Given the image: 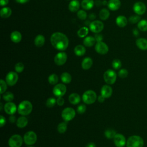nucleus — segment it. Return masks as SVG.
<instances>
[{
    "mask_svg": "<svg viewBox=\"0 0 147 147\" xmlns=\"http://www.w3.org/2000/svg\"><path fill=\"white\" fill-rule=\"evenodd\" d=\"M115 23L120 28H124L127 24V19L124 16H119L116 18Z\"/></svg>",
    "mask_w": 147,
    "mask_h": 147,
    "instance_id": "aec40b11",
    "label": "nucleus"
},
{
    "mask_svg": "<svg viewBox=\"0 0 147 147\" xmlns=\"http://www.w3.org/2000/svg\"><path fill=\"white\" fill-rule=\"evenodd\" d=\"M86 147H96V145L94 142H90L86 145Z\"/></svg>",
    "mask_w": 147,
    "mask_h": 147,
    "instance_id": "13d9d810",
    "label": "nucleus"
},
{
    "mask_svg": "<svg viewBox=\"0 0 147 147\" xmlns=\"http://www.w3.org/2000/svg\"><path fill=\"white\" fill-rule=\"evenodd\" d=\"M120 0H109L107 3L108 8L112 11H116L121 7Z\"/></svg>",
    "mask_w": 147,
    "mask_h": 147,
    "instance_id": "f3484780",
    "label": "nucleus"
},
{
    "mask_svg": "<svg viewBox=\"0 0 147 147\" xmlns=\"http://www.w3.org/2000/svg\"><path fill=\"white\" fill-rule=\"evenodd\" d=\"M137 28L142 32L147 31V20H141L137 23Z\"/></svg>",
    "mask_w": 147,
    "mask_h": 147,
    "instance_id": "72a5a7b5",
    "label": "nucleus"
},
{
    "mask_svg": "<svg viewBox=\"0 0 147 147\" xmlns=\"http://www.w3.org/2000/svg\"><path fill=\"white\" fill-rule=\"evenodd\" d=\"M2 98L3 100L6 102H11L14 99V95L12 92L8 91L3 93L2 95Z\"/></svg>",
    "mask_w": 147,
    "mask_h": 147,
    "instance_id": "c9c22d12",
    "label": "nucleus"
},
{
    "mask_svg": "<svg viewBox=\"0 0 147 147\" xmlns=\"http://www.w3.org/2000/svg\"><path fill=\"white\" fill-rule=\"evenodd\" d=\"M105 98L103 95H99L98 97V100L100 103H103L105 101Z\"/></svg>",
    "mask_w": 147,
    "mask_h": 147,
    "instance_id": "864d4df0",
    "label": "nucleus"
},
{
    "mask_svg": "<svg viewBox=\"0 0 147 147\" xmlns=\"http://www.w3.org/2000/svg\"><path fill=\"white\" fill-rule=\"evenodd\" d=\"M16 105L11 102H7L4 106V110L6 114L9 115H13L17 111Z\"/></svg>",
    "mask_w": 147,
    "mask_h": 147,
    "instance_id": "dca6fc26",
    "label": "nucleus"
},
{
    "mask_svg": "<svg viewBox=\"0 0 147 147\" xmlns=\"http://www.w3.org/2000/svg\"><path fill=\"white\" fill-rule=\"evenodd\" d=\"M60 79H61V80L62 81L63 83H65V84H68V83H69L71 82L72 77H71V75L69 73L64 72L61 74V75L60 76Z\"/></svg>",
    "mask_w": 147,
    "mask_h": 147,
    "instance_id": "2f4dec72",
    "label": "nucleus"
},
{
    "mask_svg": "<svg viewBox=\"0 0 147 147\" xmlns=\"http://www.w3.org/2000/svg\"><path fill=\"white\" fill-rule=\"evenodd\" d=\"M69 102L72 105H77L80 102V96L77 93H72L68 97Z\"/></svg>",
    "mask_w": 147,
    "mask_h": 147,
    "instance_id": "a878e982",
    "label": "nucleus"
},
{
    "mask_svg": "<svg viewBox=\"0 0 147 147\" xmlns=\"http://www.w3.org/2000/svg\"><path fill=\"white\" fill-rule=\"evenodd\" d=\"M75 115V111L72 107H66L61 112V117L65 122L69 121L74 119Z\"/></svg>",
    "mask_w": 147,
    "mask_h": 147,
    "instance_id": "0eeeda50",
    "label": "nucleus"
},
{
    "mask_svg": "<svg viewBox=\"0 0 147 147\" xmlns=\"http://www.w3.org/2000/svg\"><path fill=\"white\" fill-rule=\"evenodd\" d=\"M122 66V63L120 60L115 59L112 61V67L115 69H119Z\"/></svg>",
    "mask_w": 147,
    "mask_h": 147,
    "instance_id": "a19ab883",
    "label": "nucleus"
},
{
    "mask_svg": "<svg viewBox=\"0 0 147 147\" xmlns=\"http://www.w3.org/2000/svg\"><path fill=\"white\" fill-rule=\"evenodd\" d=\"M45 37L42 34H38L36 36L34 40V45L37 47H42L45 44Z\"/></svg>",
    "mask_w": 147,
    "mask_h": 147,
    "instance_id": "393cba45",
    "label": "nucleus"
},
{
    "mask_svg": "<svg viewBox=\"0 0 147 147\" xmlns=\"http://www.w3.org/2000/svg\"><path fill=\"white\" fill-rule=\"evenodd\" d=\"M89 28L92 32L95 33H99L103 29L104 24L101 21L95 20L90 23Z\"/></svg>",
    "mask_w": 147,
    "mask_h": 147,
    "instance_id": "1a4fd4ad",
    "label": "nucleus"
},
{
    "mask_svg": "<svg viewBox=\"0 0 147 147\" xmlns=\"http://www.w3.org/2000/svg\"><path fill=\"white\" fill-rule=\"evenodd\" d=\"M50 41L52 45L58 51H65L69 45V40L67 36L59 32L53 33L51 36Z\"/></svg>",
    "mask_w": 147,
    "mask_h": 147,
    "instance_id": "f257e3e1",
    "label": "nucleus"
},
{
    "mask_svg": "<svg viewBox=\"0 0 147 147\" xmlns=\"http://www.w3.org/2000/svg\"><path fill=\"white\" fill-rule=\"evenodd\" d=\"M103 78L105 82L107 84H113L116 81L117 74L114 70L109 69L105 72Z\"/></svg>",
    "mask_w": 147,
    "mask_h": 147,
    "instance_id": "39448f33",
    "label": "nucleus"
},
{
    "mask_svg": "<svg viewBox=\"0 0 147 147\" xmlns=\"http://www.w3.org/2000/svg\"><path fill=\"white\" fill-rule=\"evenodd\" d=\"M128 71L125 68H122L119 71H118V76L121 78H125L128 75Z\"/></svg>",
    "mask_w": 147,
    "mask_h": 147,
    "instance_id": "a18cd8bd",
    "label": "nucleus"
},
{
    "mask_svg": "<svg viewBox=\"0 0 147 147\" xmlns=\"http://www.w3.org/2000/svg\"><path fill=\"white\" fill-rule=\"evenodd\" d=\"M28 147H34V146H28Z\"/></svg>",
    "mask_w": 147,
    "mask_h": 147,
    "instance_id": "680f3d73",
    "label": "nucleus"
},
{
    "mask_svg": "<svg viewBox=\"0 0 147 147\" xmlns=\"http://www.w3.org/2000/svg\"><path fill=\"white\" fill-rule=\"evenodd\" d=\"M23 142V139L20 134H14L11 136L8 141L10 147H21Z\"/></svg>",
    "mask_w": 147,
    "mask_h": 147,
    "instance_id": "423d86ee",
    "label": "nucleus"
},
{
    "mask_svg": "<svg viewBox=\"0 0 147 147\" xmlns=\"http://www.w3.org/2000/svg\"><path fill=\"white\" fill-rule=\"evenodd\" d=\"M7 83L3 79L0 80V92L1 94H3L7 89Z\"/></svg>",
    "mask_w": 147,
    "mask_h": 147,
    "instance_id": "37998d69",
    "label": "nucleus"
},
{
    "mask_svg": "<svg viewBox=\"0 0 147 147\" xmlns=\"http://www.w3.org/2000/svg\"><path fill=\"white\" fill-rule=\"evenodd\" d=\"M24 69V65L21 62H18L15 65V70L17 73H21Z\"/></svg>",
    "mask_w": 147,
    "mask_h": 147,
    "instance_id": "c03bdc74",
    "label": "nucleus"
},
{
    "mask_svg": "<svg viewBox=\"0 0 147 147\" xmlns=\"http://www.w3.org/2000/svg\"><path fill=\"white\" fill-rule=\"evenodd\" d=\"M28 123V119L24 115L19 117L17 121H16V125L19 128H24L25 127Z\"/></svg>",
    "mask_w": 147,
    "mask_h": 147,
    "instance_id": "cd10ccee",
    "label": "nucleus"
},
{
    "mask_svg": "<svg viewBox=\"0 0 147 147\" xmlns=\"http://www.w3.org/2000/svg\"><path fill=\"white\" fill-rule=\"evenodd\" d=\"M94 4L95 2L94 0H83L80 5L83 9L89 10L93 7Z\"/></svg>",
    "mask_w": 147,
    "mask_h": 147,
    "instance_id": "b1692460",
    "label": "nucleus"
},
{
    "mask_svg": "<svg viewBox=\"0 0 147 147\" xmlns=\"http://www.w3.org/2000/svg\"><path fill=\"white\" fill-rule=\"evenodd\" d=\"M77 17L81 20H84L87 18V13L83 10H79L77 12Z\"/></svg>",
    "mask_w": 147,
    "mask_h": 147,
    "instance_id": "79ce46f5",
    "label": "nucleus"
},
{
    "mask_svg": "<svg viewBox=\"0 0 147 147\" xmlns=\"http://www.w3.org/2000/svg\"><path fill=\"white\" fill-rule=\"evenodd\" d=\"M95 51L100 55H105L109 51V47L103 41L96 42L95 45Z\"/></svg>",
    "mask_w": 147,
    "mask_h": 147,
    "instance_id": "4468645a",
    "label": "nucleus"
},
{
    "mask_svg": "<svg viewBox=\"0 0 147 147\" xmlns=\"http://www.w3.org/2000/svg\"><path fill=\"white\" fill-rule=\"evenodd\" d=\"M96 42L95 37L92 36H86L83 40V45L87 47H92Z\"/></svg>",
    "mask_w": 147,
    "mask_h": 147,
    "instance_id": "bb28decb",
    "label": "nucleus"
},
{
    "mask_svg": "<svg viewBox=\"0 0 147 147\" xmlns=\"http://www.w3.org/2000/svg\"><path fill=\"white\" fill-rule=\"evenodd\" d=\"M107 3H108V2H107V1H105V0H104V1L102 2V3L103 5H107Z\"/></svg>",
    "mask_w": 147,
    "mask_h": 147,
    "instance_id": "bf43d9fd",
    "label": "nucleus"
},
{
    "mask_svg": "<svg viewBox=\"0 0 147 147\" xmlns=\"http://www.w3.org/2000/svg\"><path fill=\"white\" fill-rule=\"evenodd\" d=\"M56 103L59 106H63L64 103V99L62 96L58 97V98L56 99Z\"/></svg>",
    "mask_w": 147,
    "mask_h": 147,
    "instance_id": "de8ad7c7",
    "label": "nucleus"
},
{
    "mask_svg": "<svg viewBox=\"0 0 147 147\" xmlns=\"http://www.w3.org/2000/svg\"><path fill=\"white\" fill-rule=\"evenodd\" d=\"M0 105H1V108H0V110L1 111L2 109V103H0Z\"/></svg>",
    "mask_w": 147,
    "mask_h": 147,
    "instance_id": "052dcab7",
    "label": "nucleus"
},
{
    "mask_svg": "<svg viewBox=\"0 0 147 147\" xmlns=\"http://www.w3.org/2000/svg\"><path fill=\"white\" fill-rule=\"evenodd\" d=\"M74 53L78 56H82L86 53V48L82 45H78L74 48Z\"/></svg>",
    "mask_w": 147,
    "mask_h": 147,
    "instance_id": "c756f323",
    "label": "nucleus"
},
{
    "mask_svg": "<svg viewBox=\"0 0 147 147\" xmlns=\"http://www.w3.org/2000/svg\"><path fill=\"white\" fill-rule=\"evenodd\" d=\"M66 86L61 83H59L55 85L53 88V93L57 97L63 96V95H64V94L66 92Z\"/></svg>",
    "mask_w": 147,
    "mask_h": 147,
    "instance_id": "9b49d317",
    "label": "nucleus"
},
{
    "mask_svg": "<svg viewBox=\"0 0 147 147\" xmlns=\"http://www.w3.org/2000/svg\"><path fill=\"white\" fill-rule=\"evenodd\" d=\"M67 60V55L64 52L57 53L54 57V62L57 65H62L65 63Z\"/></svg>",
    "mask_w": 147,
    "mask_h": 147,
    "instance_id": "f8f14e48",
    "label": "nucleus"
},
{
    "mask_svg": "<svg viewBox=\"0 0 147 147\" xmlns=\"http://www.w3.org/2000/svg\"><path fill=\"white\" fill-rule=\"evenodd\" d=\"M6 123V119L3 115H0V126L3 127Z\"/></svg>",
    "mask_w": 147,
    "mask_h": 147,
    "instance_id": "09e8293b",
    "label": "nucleus"
},
{
    "mask_svg": "<svg viewBox=\"0 0 147 147\" xmlns=\"http://www.w3.org/2000/svg\"><path fill=\"white\" fill-rule=\"evenodd\" d=\"M133 33L136 37H137L139 35V32H138V30L137 29H134L133 30Z\"/></svg>",
    "mask_w": 147,
    "mask_h": 147,
    "instance_id": "4d7b16f0",
    "label": "nucleus"
},
{
    "mask_svg": "<svg viewBox=\"0 0 147 147\" xmlns=\"http://www.w3.org/2000/svg\"><path fill=\"white\" fill-rule=\"evenodd\" d=\"M16 1L18 3H21V4H24V3H26L28 2L29 1V0H16Z\"/></svg>",
    "mask_w": 147,
    "mask_h": 147,
    "instance_id": "5fc2aeb1",
    "label": "nucleus"
},
{
    "mask_svg": "<svg viewBox=\"0 0 147 147\" xmlns=\"http://www.w3.org/2000/svg\"><path fill=\"white\" fill-rule=\"evenodd\" d=\"M92 63H93V61L92 59L90 57H86L82 61V64H81L82 67L83 69H85V70L88 69L91 67Z\"/></svg>",
    "mask_w": 147,
    "mask_h": 147,
    "instance_id": "4be33fe9",
    "label": "nucleus"
},
{
    "mask_svg": "<svg viewBox=\"0 0 147 147\" xmlns=\"http://www.w3.org/2000/svg\"><path fill=\"white\" fill-rule=\"evenodd\" d=\"M33 106L30 102L28 100H23L19 104L17 107V111L20 115H28L32 112Z\"/></svg>",
    "mask_w": 147,
    "mask_h": 147,
    "instance_id": "f03ea898",
    "label": "nucleus"
},
{
    "mask_svg": "<svg viewBox=\"0 0 147 147\" xmlns=\"http://www.w3.org/2000/svg\"><path fill=\"white\" fill-rule=\"evenodd\" d=\"M136 44L137 47L141 50H147V39L145 38H138L136 41Z\"/></svg>",
    "mask_w": 147,
    "mask_h": 147,
    "instance_id": "6ab92c4d",
    "label": "nucleus"
},
{
    "mask_svg": "<svg viewBox=\"0 0 147 147\" xmlns=\"http://www.w3.org/2000/svg\"><path fill=\"white\" fill-rule=\"evenodd\" d=\"M96 94L92 90H87L85 91L82 95V99L84 103L91 105L94 103L96 100Z\"/></svg>",
    "mask_w": 147,
    "mask_h": 147,
    "instance_id": "20e7f679",
    "label": "nucleus"
},
{
    "mask_svg": "<svg viewBox=\"0 0 147 147\" xmlns=\"http://www.w3.org/2000/svg\"><path fill=\"white\" fill-rule=\"evenodd\" d=\"M95 38L96 40V42H99V41H102L103 40V36L102 34L96 33V34L95 35Z\"/></svg>",
    "mask_w": 147,
    "mask_h": 147,
    "instance_id": "8fccbe9b",
    "label": "nucleus"
},
{
    "mask_svg": "<svg viewBox=\"0 0 147 147\" xmlns=\"http://www.w3.org/2000/svg\"><path fill=\"white\" fill-rule=\"evenodd\" d=\"M18 80V76L17 72L10 71L7 73L6 76V82L7 85L13 86L15 85Z\"/></svg>",
    "mask_w": 147,
    "mask_h": 147,
    "instance_id": "9d476101",
    "label": "nucleus"
},
{
    "mask_svg": "<svg viewBox=\"0 0 147 147\" xmlns=\"http://www.w3.org/2000/svg\"><path fill=\"white\" fill-rule=\"evenodd\" d=\"M59 80L58 76L55 74H52L50 75L48 77V82L52 85L56 84Z\"/></svg>",
    "mask_w": 147,
    "mask_h": 147,
    "instance_id": "e433bc0d",
    "label": "nucleus"
},
{
    "mask_svg": "<svg viewBox=\"0 0 147 147\" xmlns=\"http://www.w3.org/2000/svg\"><path fill=\"white\" fill-rule=\"evenodd\" d=\"M10 39L14 43H18L22 40V35L19 31L15 30L11 33Z\"/></svg>",
    "mask_w": 147,
    "mask_h": 147,
    "instance_id": "412c9836",
    "label": "nucleus"
},
{
    "mask_svg": "<svg viewBox=\"0 0 147 147\" xmlns=\"http://www.w3.org/2000/svg\"><path fill=\"white\" fill-rule=\"evenodd\" d=\"M9 120L11 123H14L15 122H16V118L14 115H11L9 118Z\"/></svg>",
    "mask_w": 147,
    "mask_h": 147,
    "instance_id": "603ef678",
    "label": "nucleus"
},
{
    "mask_svg": "<svg viewBox=\"0 0 147 147\" xmlns=\"http://www.w3.org/2000/svg\"><path fill=\"white\" fill-rule=\"evenodd\" d=\"M11 9L9 7H3L0 10V16L2 18H7L11 14Z\"/></svg>",
    "mask_w": 147,
    "mask_h": 147,
    "instance_id": "c85d7f7f",
    "label": "nucleus"
},
{
    "mask_svg": "<svg viewBox=\"0 0 147 147\" xmlns=\"http://www.w3.org/2000/svg\"><path fill=\"white\" fill-rule=\"evenodd\" d=\"M100 92L101 95H103L105 98H108L111 96L113 89L109 85H104L101 88Z\"/></svg>",
    "mask_w": 147,
    "mask_h": 147,
    "instance_id": "a211bd4d",
    "label": "nucleus"
},
{
    "mask_svg": "<svg viewBox=\"0 0 147 147\" xmlns=\"http://www.w3.org/2000/svg\"><path fill=\"white\" fill-rule=\"evenodd\" d=\"M9 3V0H0V4L1 6H5Z\"/></svg>",
    "mask_w": 147,
    "mask_h": 147,
    "instance_id": "3c124183",
    "label": "nucleus"
},
{
    "mask_svg": "<svg viewBox=\"0 0 147 147\" xmlns=\"http://www.w3.org/2000/svg\"><path fill=\"white\" fill-rule=\"evenodd\" d=\"M114 139V143L117 147H123L126 144V141L125 136L119 133H117Z\"/></svg>",
    "mask_w": 147,
    "mask_h": 147,
    "instance_id": "2eb2a0df",
    "label": "nucleus"
},
{
    "mask_svg": "<svg viewBox=\"0 0 147 147\" xmlns=\"http://www.w3.org/2000/svg\"><path fill=\"white\" fill-rule=\"evenodd\" d=\"M133 9L136 14L141 16L143 15L145 13L146 7L144 2L138 1L134 4Z\"/></svg>",
    "mask_w": 147,
    "mask_h": 147,
    "instance_id": "ddd939ff",
    "label": "nucleus"
},
{
    "mask_svg": "<svg viewBox=\"0 0 147 147\" xmlns=\"http://www.w3.org/2000/svg\"><path fill=\"white\" fill-rule=\"evenodd\" d=\"M86 111V106L84 104H81L79 105L77 107V112L79 114H83Z\"/></svg>",
    "mask_w": 147,
    "mask_h": 147,
    "instance_id": "49530a36",
    "label": "nucleus"
},
{
    "mask_svg": "<svg viewBox=\"0 0 147 147\" xmlns=\"http://www.w3.org/2000/svg\"><path fill=\"white\" fill-rule=\"evenodd\" d=\"M105 136L108 139H112L114 138L115 136L116 135V132L113 129H107L105 131Z\"/></svg>",
    "mask_w": 147,
    "mask_h": 147,
    "instance_id": "f704fd0d",
    "label": "nucleus"
},
{
    "mask_svg": "<svg viewBox=\"0 0 147 147\" xmlns=\"http://www.w3.org/2000/svg\"><path fill=\"white\" fill-rule=\"evenodd\" d=\"M88 17L90 20H94L95 18H96V16L94 13H90L88 16Z\"/></svg>",
    "mask_w": 147,
    "mask_h": 147,
    "instance_id": "6e6d98bb",
    "label": "nucleus"
},
{
    "mask_svg": "<svg viewBox=\"0 0 147 147\" xmlns=\"http://www.w3.org/2000/svg\"><path fill=\"white\" fill-rule=\"evenodd\" d=\"M140 17L139 15L138 14H136V15H133L131 16H130L129 18V21L130 23L131 24H136V23H138L141 20H140Z\"/></svg>",
    "mask_w": 147,
    "mask_h": 147,
    "instance_id": "ea45409f",
    "label": "nucleus"
},
{
    "mask_svg": "<svg viewBox=\"0 0 147 147\" xmlns=\"http://www.w3.org/2000/svg\"><path fill=\"white\" fill-rule=\"evenodd\" d=\"M110 16V12L109 10L103 8L100 10L99 13V18L102 20H106L109 18Z\"/></svg>",
    "mask_w": 147,
    "mask_h": 147,
    "instance_id": "7c9ffc66",
    "label": "nucleus"
},
{
    "mask_svg": "<svg viewBox=\"0 0 147 147\" xmlns=\"http://www.w3.org/2000/svg\"><path fill=\"white\" fill-rule=\"evenodd\" d=\"M37 134L33 131H29L24 136V141L25 144L31 145L36 143L37 141Z\"/></svg>",
    "mask_w": 147,
    "mask_h": 147,
    "instance_id": "6e6552de",
    "label": "nucleus"
},
{
    "mask_svg": "<svg viewBox=\"0 0 147 147\" xmlns=\"http://www.w3.org/2000/svg\"><path fill=\"white\" fill-rule=\"evenodd\" d=\"M144 141L143 138L137 135H133L128 138L126 141L127 147H143Z\"/></svg>",
    "mask_w": 147,
    "mask_h": 147,
    "instance_id": "7ed1b4c3",
    "label": "nucleus"
},
{
    "mask_svg": "<svg viewBox=\"0 0 147 147\" xmlns=\"http://www.w3.org/2000/svg\"><path fill=\"white\" fill-rule=\"evenodd\" d=\"M56 103V100L55 99V98H53V97L48 98L46 101V106L49 108H51L53 107Z\"/></svg>",
    "mask_w": 147,
    "mask_h": 147,
    "instance_id": "58836bf2",
    "label": "nucleus"
},
{
    "mask_svg": "<svg viewBox=\"0 0 147 147\" xmlns=\"http://www.w3.org/2000/svg\"><path fill=\"white\" fill-rule=\"evenodd\" d=\"M67 129V124L65 122L60 123L57 126V131L60 133H64Z\"/></svg>",
    "mask_w": 147,
    "mask_h": 147,
    "instance_id": "4c0bfd02",
    "label": "nucleus"
},
{
    "mask_svg": "<svg viewBox=\"0 0 147 147\" xmlns=\"http://www.w3.org/2000/svg\"><path fill=\"white\" fill-rule=\"evenodd\" d=\"M88 33V29L86 26H83L80 28L77 32L78 36L80 38L86 37L87 36Z\"/></svg>",
    "mask_w": 147,
    "mask_h": 147,
    "instance_id": "473e14b6",
    "label": "nucleus"
},
{
    "mask_svg": "<svg viewBox=\"0 0 147 147\" xmlns=\"http://www.w3.org/2000/svg\"><path fill=\"white\" fill-rule=\"evenodd\" d=\"M80 4L77 0H72L68 5V9L71 12L78 11L79 9Z\"/></svg>",
    "mask_w": 147,
    "mask_h": 147,
    "instance_id": "5701e85b",
    "label": "nucleus"
}]
</instances>
